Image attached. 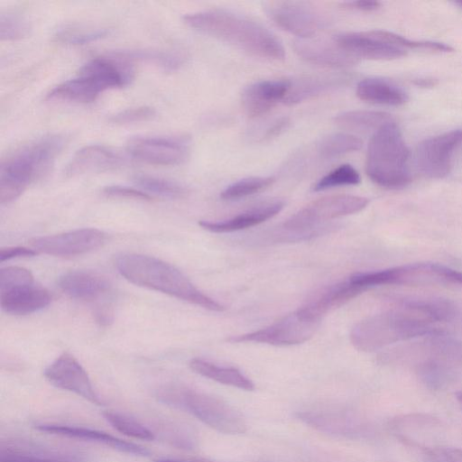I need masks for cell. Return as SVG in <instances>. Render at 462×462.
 <instances>
[{"instance_id":"cell-1","label":"cell","mask_w":462,"mask_h":462,"mask_svg":"<svg viewBox=\"0 0 462 462\" xmlns=\"http://www.w3.org/2000/svg\"><path fill=\"white\" fill-rule=\"evenodd\" d=\"M184 23L193 30L213 37L259 58L282 60V42L263 23L228 9L214 8L188 14Z\"/></svg>"},{"instance_id":"cell-2","label":"cell","mask_w":462,"mask_h":462,"mask_svg":"<svg viewBox=\"0 0 462 462\" xmlns=\"http://www.w3.org/2000/svg\"><path fill=\"white\" fill-rule=\"evenodd\" d=\"M120 274L138 286L149 288L213 311H223L225 306L200 291L175 266L158 258L127 254L116 263Z\"/></svg>"},{"instance_id":"cell-3","label":"cell","mask_w":462,"mask_h":462,"mask_svg":"<svg viewBox=\"0 0 462 462\" xmlns=\"http://www.w3.org/2000/svg\"><path fill=\"white\" fill-rule=\"evenodd\" d=\"M65 143L63 135L50 134L3 160L0 165V203L8 204L19 198L32 181L52 165Z\"/></svg>"},{"instance_id":"cell-4","label":"cell","mask_w":462,"mask_h":462,"mask_svg":"<svg viewBox=\"0 0 462 462\" xmlns=\"http://www.w3.org/2000/svg\"><path fill=\"white\" fill-rule=\"evenodd\" d=\"M431 324L418 312L394 306L356 323L351 329L350 341L360 351H375L397 342L425 337L438 329Z\"/></svg>"},{"instance_id":"cell-5","label":"cell","mask_w":462,"mask_h":462,"mask_svg":"<svg viewBox=\"0 0 462 462\" xmlns=\"http://www.w3.org/2000/svg\"><path fill=\"white\" fill-rule=\"evenodd\" d=\"M133 79L134 69L125 60L94 58L81 67L76 78L53 88L47 98L88 104L108 89L128 85Z\"/></svg>"},{"instance_id":"cell-6","label":"cell","mask_w":462,"mask_h":462,"mask_svg":"<svg viewBox=\"0 0 462 462\" xmlns=\"http://www.w3.org/2000/svg\"><path fill=\"white\" fill-rule=\"evenodd\" d=\"M410 152L402 132L393 122L376 130L367 147L365 172L380 187L397 189L411 181L409 170Z\"/></svg>"},{"instance_id":"cell-7","label":"cell","mask_w":462,"mask_h":462,"mask_svg":"<svg viewBox=\"0 0 462 462\" xmlns=\"http://www.w3.org/2000/svg\"><path fill=\"white\" fill-rule=\"evenodd\" d=\"M156 397L167 405L190 413L218 432L242 434L246 431V423L241 413L218 397L177 385L161 388Z\"/></svg>"},{"instance_id":"cell-8","label":"cell","mask_w":462,"mask_h":462,"mask_svg":"<svg viewBox=\"0 0 462 462\" xmlns=\"http://www.w3.org/2000/svg\"><path fill=\"white\" fill-rule=\"evenodd\" d=\"M369 203L361 196L341 194L319 199L299 210L282 225V228L293 233L294 240L319 236L321 222L363 210Z\"/></svg>"},{"instance_id":"cell-9","label":"cell","mask_w":462,"mask_h":462,"mask_svg":"<svg viewBox=\"0 0 462 462\" xmlns=\"http://www.w3.org/2000/svg\"><path fill=\"white\" fill-rule=\"evenodd\" d=\"M425 337L420 346L423 359L416 365L417 371L425 382L439 384L462 367V341L439 329Z\"/></svg>"},{"instance_id":"cell-10","label":"cell","mask_w":462,"mask_h":462,"mask_svg":"<svg viewBox=\"0 0 462 462\" xmlns=\"http://www.w3.org/2000/svg\"><path fill=\"white\" fill-rule=\"evenodd\" d=\"M320 321L304 317L298 310L284 316L270 326L250 333L232 336L231 343L254 342L272 346H293L311 338Z\"/></svg>"},{"instance_id":"cell-11","label":"cell","mask_w":462,"mask_h":462,"mask_svg":"<svg viewBox=\"0 0 462 462\" xmlns=\"http://www.w3.org/2000/svg\"><path fill=\"white\" fill-rule=\"evenodd\" d=\"M263 9L278 27L298 39L313 38L328 24L326 16L305 2L271 1Z\"/></svg>"},{"instance_id":"cell-12","label":"cell","mask_w":462,"mask_h":462,"mask_svg":"<svg viewBox=\"0 0 462 462\" xmlns=\"http://www.w3.org/2000/svg\"><path fill=\"white\" fill-rule=\"evenodd\" d=\"M462 143V130H452L420 142L416 149V164L427 178L442 179L451 169L455 151Z\"/></svg>"},{"instance_id":"cell-13","label":"cell","mask_w":462,"mask_h":462,"mask_svg":"<svg viewBox=\"0 0 462 462\" xmlns=\"http://www.w3.org/2000/svg\"><path fill=\"white\" fill-rule=\"evenodd\" d=\"M127 153L140 162L162 166L182 163L189 155V143L182 137L136 136L126 143Z\"/></svg>"},{"instance_id":"cell-14","label":"cell","mask_w":462,"mask_h":462,"mask_svg":"<svg viewBox=\"0 0 462 462\" xmlns=\"http://www.w3.org/2000/svg\"><path fill=\"white\" fill-rule=\"evenodd\" d=\"M43 374L55 387L73 393L93 404H103L87 371L71 354L60 355L44 369Z\"/></svg>"},{"instance_id":"cell-15","label":"cell","mask_w":462,"mask_h":462,"mask_svg":"<svg viewBox=\"0 0 462 462\" xmlns=\"http://www.w3.org/2000/svg\"><path fill=\"white\" fill-rule=\"evenodd\" d=\"M106 235L97 228H80L61 234L34 237L30 244L32 248L49 255L75 256L100 247Z\"/></svg>"},{"instance_id":"cell-16","label":"cell","mask_w":462,"mask_h":462,"mask_svg":"<svg viewBox=\"0 0 462 462\" xmlns=\"http://www.w3.org/2000/svg\"><path fill=\"white\" fill-rule=\"evenodd\" d=\"M336 43L356 59L387 60L405 56V50L386 41L382 30L341 32L333 37Z\"/></svg>"},{"instance_id":"cell-17","label":"cell","mask_w":462,"mask_h":462,"mask_svg":"<svg viewBox=\"0 0 462 462\" xmlns=\"http://www.w3.org/2000/svg\"><path fill=\"white\" fill-rule=\"evenodd\" d=\"M389 284L462 285V273L436 263H415L388 268Z\"/></svg>"},{"instance_id":"cell-18","label":"cell","mask_w":462,"mask_h":462,"mask_svg":"<svg viewBox=\"0 0 462 462\" xmlns=\"http://www.w3.org/2000/svg\"><path fill=\"white\" fill-rule=\"evenodd\" d=\"M291 88L289 79H267L247 86L241 97L245 114L252 118L267 114L278 102L284 100Z\"/></svg>"},{"instance_id":"cell-19","label":"cell","mask_w":462,"mask_h":462,"mask_svg":"<svg viewBox=\"0 0 462 462\" xmlns=\"http://www.w3.org/2000/svg\"><path fill=\"white\" fill-rule=\"evenodd\" d=\"M36 430L51 435L95 442L135 456H148L150 451L143 446L124 440L105 431L70 425L39 424Z\"/></svg>"},{"instance_id":"cell-20","label":"cell","mask_w":462,"mask_h":462,"mask_svg":"<svg viewBox=\"0 0 462 462\" xmlns=\"http://www.w3.org/2000/svg\"><path fill=\"white\" fill-rule=\"evenodd\" d=\"M365 291L348 278L322 289L298 310L308 319L320 321L328 312L344 305Z\"/></svg>"},{"instance_id":"cell-21","label":"cell","mask_w":462,"mask_h":462,"mask_svg":"<svg viewBox=\"0 0 462 462\" xmlns=\"http://www.w3.org/2000/svg\"><path fill=\"white\" fill-rule=\"evenodd\" d=\"M292 47L299 57L312 64L342 68L357 61V59L340 48L333 39L332 42L313 38L296 39Z\"/></svg>"},{"instance_id":"cell-22","label":"cell","mask_w":462,"mask_h":462,"mask_svg":"<svg viewBox=\"0 0 462 462\" xmlns=\"http://www.w3.org/2000/svg\"><path fill=\"white\" fill-rule=\"evenodd\" d=\"M58 285L70 298L90 302L102 299L111 290L106 277L79 270L64 273L59 277Z\"/></svg>"},{"instance_id":"cell-23","label":"cell","mask_w":462,"mask_h":462,"mask_svg":"<svg viewBox=\"0 0 462 462\" xmlns=\"http://www.w3.org/2000/svg\"><path fill=\"white\" fill-rule=\"evenodd\" d=\"M122 162L120 155L111 148L90 144L78 150L64 169L67 176L98 172L116 169Z\"/></svg>"},{"instance_id":"cell-24","label":"cell","mask_w":462,"mask_h":462,"mask_svg":"<svg viewBox=\"0 0 462 462\" xmlns=\"http://www.w3.org/2000/svg\"><path fill=\"white\" fill-rule=\"evenodd\" d=\"M0 462H83V459L71 452L29 442L8 441L1 444Z\"/></svg>"},{"instance_id":"cell-25","label":"cell","mask_w":462,"mask_h":462,"mask_svg":"<svg viewBox=\"0 0 462 462\" xmlns=\"http://www.w3.org/2000/svg\"><path fill=\"white\" fill-rule=\"evenodd\" d=\"M284 207L280 199L270 200L253 207L231 218L222 221L201 220L199 225L212 233H230L259 225L276 216Z\"/></svg>"},{"instance_id":"cell-26","label":"cell","mask_w":462,"mask_h":462,"mask_svg":"<svg viewBox=\"0 0 462 462\" xmlns=\"http://www.w3.org/2000/svg\"><path fill=\"white\" fill-rule=\"evenodd\" d=\"M51 295L35 283L0 291V305L4 311L12 315L31 314L47 307Z\"/></svg>"},{"instance_id":"cell-27","label":"cell","mask_w":462,"mask_h":462,"mask_svg":"<svg viewBox=\"0 0 462 462\" xmlns=\"http://www.w3.org/2000/svg\"><path fill=\"white\" fill-rule=\"evenodd\" d=\"M298 418L319 430L340 435L356 432V418L342 408H318L298 413Z\"/></svg>"},{"instance_id":"cell-28","label":"cell","mask_w":462,"mask_h":462,"mask_svg":"<svg viewBox=\"0 0 462 462\" xmlns=\"http://www.w3.org/2000/svg\"><path fill=\"white\" fill-rule=\"evenodd\" d=\"M346 77L338 75H307L291 80V88L283 102L288 106L311 99L346 81Z\"/></svg>"},{"instance_id":"cell-29","label":"cell","mask_w":462,"mask_h":462,"mask_svg":"<svg viewBox=\"0 0 462 462\" xmlns=\"http://www.w3.org/2000/svg\"><path fill=\"white\" fill-rule=\"evenodd\" d=\"M356 96L363 101L385 106H402L408 95L400 87L384 79L367 78L356 87Z\"/></svg>"},{"instance_id":"cell-30","label":"cell","mask_w":462,"mask_h":462,"mask_svg":"<svg viewBox=\"0 0 462 462\" xmlns=\"http://www.w3.org/2000/svg\"><path fill=\"white\" fill-rule=\"evenodd\" d=\"M394 301V306L418 312L432 323L448 321L457 313L454 304L441 298L411 296L397 298Z\"/></svg>"},{"instance_id":"cell-31","label":"cell","mask_w":462,"mask_h":462,"mask_svg":"<svg viewBox=\"0 0 462 462\" xmlns=\"http://www.w3.org/2000/svg\"><path fill=\"white\" fill-rule=\"evenodd\" d=\"M189 367L196 374L219 383L245 391L254 390V383L237 368L219 366L200 358L191 359L189 361Z\"/></svg>"},{"instance_id":"cell-32","label":"cell","mask_w":462,"mask_h":462,"mask_svg":"<svg viewBox=\"0 0 462 462\" xmlns=\"http://www.w3.org/2000/svg\"><path fill=\"white\" fill-rule=\"evenodd\" d=\"M391 115L372 110H350L337 115L334 122L341 128L356 132L378 130L383 125L392 122Z\"/></svg>"},{"instance_id":"cell-33","label":"cell","mask_w":462,"mask_h":462,"mask_svg":"<svg viewBox=\"0 0 462 462\" xmlns=\"http://www.w3.org/2000/svg\"><path fill=\"white\" fill-rule=\"evenodd\" d=\"M363 142L356 135L336 133L322 138L317 144V151L324 158H334L342 154L358 151Z\"/></svg>"},{"instance_id":"cell-34","label":"cell","mask_w":462,"mask_h":462,"mask_svg":"<svg viewBox=\"0 0 462 462\" xmlns=\"http://www.w3.org/2000/svg\"><path fill=\"white\" fill-rule=\"evenodd\" d=\"M106 420L117 431L136 439L153 440L154 433L139 420L118 411L103 412Z\"/></svg>"},{"instance_id":"cell-35","label":"cell","mask_w":462,"mask_h":462,"mask_svg":"<svg viewBox=\"0 0 462 462\" xmlns=\"http://www.w3.org/2000/svg\"><path fill=\"white\" fill-rule=\"evenodd\" d=\"M124 60H141L154 63L167 70H176L185 62V57L180 53L158 51H124L115 53Z\"/></svg>"},{"instance_id":"cell-36","label":"cell","mask_w":462,"mask_h":462,"mask_svg":"<svg viewBox=\"0 0 462 462\" xmlns=\"http://www.w3.org/2000/svg\"><path fill=\"white\" fill-rule=\"evenodd\" d=\"M275 181L273 176L248 177L227 186L220 194L222 199L234 200L261 192Z\"/></svg>"},{"instance_id":"cell-37","label":"cell","mask_w":462,"mask_h":462,"mask_svg":"<svg viewBox=\"0 0 462 462\" xmlns=\"http://www.w3.org/2000/svg\"><path fill=\"white\" fill-rule=\"evenodd\" d=\"M134 182L140 189L148 193L170 199H177L185 195V189L168 180L147 174H138L134 178Z\"/></svg>"},{"instance_id":"cell-38","label":"cell","mask_w":462,"mask_h":462,"mask_svg":"<svg viewBox=\"0 0 462 462\" xmlns=\"http://www.w3.org/2000/svg\"><path fill=\"white\" fill-rule=\"evenodd\" d=\"M361 181L359 172L350 164L345 163L333 169L313 186L314 191H321L341 186L357 185Z\"/></svg>"},{"instance_id":"cell-39","label":"cell","mask_w":462,"mask_h":462,"mask_svg":"<svg viewBox=\"0 0 462 462\" xmlns=\"http://www.w3.org/2000/svg\"><path fill=\"white\" fill-rule=\"evenodd\" d=\"M109 34L107 29L79 30L64 28L55 34L57 42L69 45H84L97 42Z\"/></svg>"},{"instance_id":"cell-40","label":"cell","mask_w":462,"mask_h":462,"mask_svg":"<svg viewBox=\"0 0 462 462\" xmlns=\"http://www.w3.org/2000/svg\"><path fill=\"white\" fill-rule=\"evenodd\" d=\"M28 22L21 15L14 13L1 14L0 37L5 41L23 38L29 32Z\"/></svg>"},{"instance_id":"cell-41","label":"cell","mask_w":462,"mask_h":462,"mask_svg":"<svg viewBox=\"0 0 462 462\" xmlns=\"http://www.w3.org/2000/svg\"><path fill=\"white\" fill-rule=\"evenodd\" d=\"M32 283L33 275L28 269L8 266L0 270V291Z\"/></svg>"},{"instance_id":"cell-42","label":"cell","mask_w":462,"mask_h":462,"mask_svg":"<svg viewBox=\"0 0 462 462\" xmlns=\"http://www.w3.org/2000/svg\"><path fill=\"white\" fill-rule=\"evenodd\" d=\"M155 116L156 111L153 107L142 106L116 113L109 118V121L116 125H128L149 121L153 119Z\"/></svg>"},{"instance_id":"cell-43","label":"cell","mask_w":462,"mask_h":462,"mask_svg":"<svg viewBox=\"0 0 462 462\" xmlns=\"http://www.w3.org/2000/svg\"><path fill=\"white\" fill-rule=\"evenodd\" d=\"M103 194L108 198L151 200L152 197L142 189L121 185H110L103 189Z\"/></svg>"},{"instance_id":"cell-44","label":"cell","mask_w":462,"mask_h":462,"mask_svg":"<svg viewBox=\"0 0 462 462\" xmlns=\"http://www.w3.org/2000/svg\"><path fill=\"white\" fill-rule=\"evenodd\" d=\"M38 254L34 249L23 246H9L0 250V262L17 257L34 256Z\"/></svg>"},{"instance_id":"cell-45","label":"cell","mask_w":462,"mask_h":462,"mask_svg":"<svg viewBox=\"0 0 462 462\" xmlns=\"http://www.w3.org/2000/svg\"><path fill=\"white\" fill-rule=\"evenodd\" d=\"M290 119L288 117H281L270 125L262 135V140H270L279 136L288 128Z\"/></svg>"},{"instance_id":"cell-46","label":"cell","mask_w":462,"mask_h":462,"mask_svg":"<svg viewBox=\"0 0 462 462\" xmlns=\"http://www.w3.org/2000/svg\"><path fill=\"white\" fill-rule=\"evenodd\" d=\"M345 8L359 10L364 12L374 11L380 8L381 3L378 1H346L341 4Z\"/></svg>"},{"instance_id":"cell-47","label":"cell","mask_w":462,"mask_h":462,"mask_svg":"<svg viewBox=\"0 0 462 462\" xmlns=\"http://www.w3.org/2000/svg\"><path fill=\"white\" fill-rule=\"evenodd\" d=\"M446 462H462V449L457 448H446L441 450Z\"/></svg>"},{"instance_id":"cell-48","label":"cell","mask_w":462,"mask_h":462,"mask_svg":"<svg viewBox=\"0 0 462 462\" xmlns=\"http://www.w3.org/2000/svg\"><path fill=\"white\" fill-rule=\"evenodd\" d=\"M154 462H204L200 460H184V459H175V458H157Z\"/></svg>"},{"instance_id":"cell-49","label":"cell","mask_w":462,"mask_h":462,"mask_svg":"<svg viewBox=\"0 0 462 462\" xmlns=\"http://www.w3.org/2000/svg\"><path fill=\"white\" fill-rule=\"evenodd\" d=\"M456 396H457V400H459L460 402H462V390H461V391H459V392H457V393H456Z\"/></svg>"},{"instance_id":"cell-50","label":"cell","mask_w":462,"mask_h":462,"mask_svg":"<svg viewBox=\"0 0 462 462\" xmlns=\"http://www.w3.org/2000/svg\"><path fill=\"white\" fill-rule=\"evenodd\" d=\"M456 4L459 5L462 7V1L457 2Z\"/></svg>"}]
</instances>
